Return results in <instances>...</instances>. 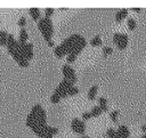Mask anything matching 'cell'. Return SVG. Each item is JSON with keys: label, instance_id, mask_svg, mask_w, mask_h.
Masks as SVG:
<instances>
[{"label": "cell", "instance_id": "obj_1", "mask_svg": "<svg viewBox=\"0 0 146 138\" xmlns=\"http://www.w3.org/2000/svg\"><path fill=\"white\" fill-rule=\"evenodd\" d=\"M38 29L40 30V32L42 33V35L47 42L49 40H51V36L54 34V25H52V22L50 18H47V17L40 18L38 22Z\"/></svg>", "mask_w": 146, "mask_h": 138}, {"label": "cell", "instance_id": "obj_2", "mask_svg": "<svg viewBox=\"0 0 146 138\" xmlns=\"http://www.w3.org/2000/svg\"><path fill=\"white\" fill-rule=\"evenodd\" d=\"M70 39H71V41H72V49H71V51H70L68 54L79 55V54L83 50V48L86 47V43H87L86 39H84L82 35L76 34V33L70 35Z\"/></svg>", "mask_w": 146, "mask_h": 138}, {"label": "cell", "instance_id": "obj_3", "mask_svg": "<svg viewBox=\"0 0 146 138\" xmlns=\"http://www.w3.org/2000/svg\"><path fill=\"white\" fill-rule=\"evenodd\" d=\"M31 114L34 115L35 120H36V123L38 125H46V120H47V115H46V112L44 109L42 108V106L40 104H36L32 107L31 109ZM34 129V128H33Z\"/></svg>", "mask_w": 146, "mask_h": 138}, {"label": "cell", "instance_id": "obj_4", "mask_svg": "<svg viewBox=\"0 0 146 138\" xmlns=\"http://www.w3.org/2000/svg\"><path fill=\"white\" fill-rule=\"evenodd\" d=\"M62 72L64 75V80H66L72 86H74V83L76 81V74H75V71L73 70V67H71L68 64H65L62 67Z\"/></svg>", "mask_w": 146, "mask_h": 138}, {"label": "cell", "instance_id": "obj_5", "mask_svg": "<svg viewBox=\"0 0 146 138\" xmlns=\"http://www.w3.org/2000/svg\"><path fill=\"white\" fill-rule=\"evenodd\" d=\"M128 41H129V38L124 33H114V35H113V42L116 44L117 49H120V50H123L127 48Z\"/></svg>", "mask_w": 146, "mask_h": 138}, {"label": "cell", "instance_id": "obj_6", "mask_svg": "<svg viewBox=\"0 0 146 138\" xmlns=\"http://www.w3.org/2000/svg\"><path fill=\"white\" fill-rule=\"evenodd\" d=\"M71 129L73 130V132L79 133V135H84L86 132V123L83 120H80L78 117H74L71 122Z\"/></svg>", "mask_w": 146, "mask_h": 138}, {"label": "cell", "instance_id": "obj_7", "mask_svg": "<svg viewBox=\"0 0 146 138\" xmlns=\"http://www.w3.org/2000/svg\"><path fill=\"white\" fill-rule=\"evenodd\" d=\"M71 87H73V86H72L70 82H67L66 80L63 79V81L56 87V89H55L54 92H56L60 98H64V97L67 96V91H68V89H70Z\"/></svg>", "mask_w": 146, "mask_h": 138}, {"label": "cell", "instance_id": "obj_8", "mask_svg": "<svg viewBox=\"0 0 146 138\" xmlns=\"http://www.w3.org/2000/svg\"><path fill=\"white\" fill-rule=\"evenodd\" d=\"M19 46H21V55L27 60L32 59L33 58V44L30 42H26L24 44L19 43Z\"/></svg>", "mask_w": 146, "mask_h": 138}, {"label": "cell", "instance_id": "obj_9", "mask_svg": "<svg viewBox=\"0 0 146 138\" xmlns=\"http://www.w3.org/2000/svg\"><path fill=\"white\" fill-rule=\"evenodd\" d=\"M116 135H117V138H129L130 136V130L127 125L124 124H121L119 125V128L116 129Z\"/></svg>", "mask_w": 146, "mask_h": 138}, {"label": "cell", "instance_id": "obj_10", "mask_svg": "<svg viewBox=\"0 0 146 138\" xmlns=\"http://www.w3.org/2000/svg\"><path fill=\"white\" fill-rule=\"evenodd\" d=\"M127 15H128V10L127 9H120V10L116 11V14L114 16V19H115L116 23H121L127 17Z\"/></svg>", "mask_w": 146, "mask_h": 138}, {"label": "cell", "instance_id": "obj_11", "mask_svg": "<svg viewBox=\"0 0 146 138\" xmlns=\"http://www.w3.org/2000/svg\"><path fill=\"white\" fill-rule=\"evenodd\" d=\"M54 52H55V56H56L57 58H63L65 55L67 56V52H66V50L64 49V47H63L62 44L56 46L55 49H54Z\"/></svg>", "mask_w": 146, "mask_h": 138}, {"label": "cell", "instance_id": "obj_12", "mask_svg": "<svg viewBox=\"0 0 146 138\" xmlns=\"http://www.w3.org/2000/svg\"><path fill=\"white\" fill-rule=\"evenodd\" d=\"M58 133V129L55 127H47L46 129V133H44V138H52L55 135Z\"/></svg>", "mask_w": 146, "mask_h": 138}, {"label": "cell", "instance_id": "obj_13", "mask_svg": "<svg viewBox=\"0 0 146 138\" xmlns=\"http://www.w3.org/2000/svg\"><path fill=\"white\" fill-rule=\"evenodd\" d=\"M29 13H30V16L32 17L33 21L39 22L40 16H41V14H40V9H39V8H31V9L29 10Z\"/></svg>", "mask_w": 146, "mask_h": 138}, {"label": "cell", "instance_id": "obj_14", "mask_svg": "<svg viewBox=\"0 0 146 138\" xmlns=\"http://www.w3.org/2000/svg\"><path fill=\"white\" fill-rule=\"evenodd\" d=\"M27 38H29L27 31H26V30H24V29H22V30L19 31L18 42H19V43H22V44H24V43H26V42H27Z\"/></svg>", "mask_w": 146, "mask_h": 138}, {"label": "cell", "instance_id": "obj_15", "mask_svg": "<svg viewBox=\"0 0 146 138\" xmlns=\"http://www.w3.org/2000/svg\"><path fill=\"white\" fill-rule=\"evenodd\" d=\"M97 91H98V87H97V86H92V87L89 89V91H88V95H87L88 99H89V100H94V99L96 98Z\"/></svg>", "mask_w": 146, "mask_h": 138}, {"label": "cell", "instance_id": "obj_16", "mask_svg": "<svg viewBox=\"0 0 146 138\" xmlns=\"http://www.w3.org/2000/svg\"><path fill=\"white\" fill-rule=\"evenodd\" d=\"M98 106L103 109V112H106L108 109V107H107V99L105 97H99L98 98Z\"/></svg>", "mask_w": 146, "mask_h": 138}, {"label": "cell", "instance_id": "obj_17", "mask_svg": "<svg viewBox=\"0 0 146 138\" xmlns=\"http://www.w3.org/2000/svg\"><path fill=\"white\" fill-rule=\"evenodd\" d=\"M15 60L17 62V64H18L21 67H27V66H29V60H27L26 58H24L22 55L18 56L17 58H15Z\"/></svg>", "mask_w": 146, "mask_h": 138}, {"label": "cell", "instance_id": "obj_18", "mask_svg": "<svg viewBox=\"0 0 146 138\" xmlns=\"http://www.w3.org/2000/svg\"><path fill=\"white\" fill-rule=\"evenodd\" d=\"M8 33L5 31H0V46H7V40H8Z\"/></svg>", "mask_w": 146, "mask_h": 138}, {"label": "cell", "instance_id": "obj_19", "mask_svg": "<svg viewBox=\"0 0 146 138\" xmlns=\"http://www.w3.org/2000/svg\"><path fill=\"white\" fill-rule=\"evenodd\" d=\"M90 44H91L92 47H98V46H100V44H102V39H100V36H99V35L94 36V38L90 40Z\"/></svg>", "mask_w": 146, "mask_h": 138}, {"label": "cell", "instance_id": "obj_20", "mask_svg": "<svg viewBox=\"0 0 146 138\" xmlns=\"http://www.w3.org/2000/svg\"><path fill=\"white\" fill-rule=\"evenodd\" d=\"M90 113H91V115H92V116H99V115L103 113V109H102L98 105H96V106H94V107L91 108Z\"/></svg>", "mask_w": 146, "mask_h": 138}, {"label": "cell", "instance_id": "obj_21", "mask_svg": "<svg viewBox=\"0 0 146 138\" xmlns=\"http://www.w3.org/2000/svg\"><path fill=\"white\" fill-rule=\"evenodd\" d=\"M127 25H128V29H129L130 31H132V30H135V29H136V26H137V23H136V19H133L132 17H130V18H128V22H127Z\"/></svg>", "mask_w": 146, "mask_h": 138}, {"label": "cell", "instance_id": "obj_22", "mask_svg": "<svg viewBox=\"0 0 146 138\" xmlns=\"http://www.w3.org/2000/svg\"><path fill=\"white\" fill-rule=\"evenodd\" d=\"M106 137L107 138H117L116 130H114L113 128H108L107 131H106Z\"/></svg>", "mask_w": 146, "mask_h": 138}, {"label": "cell", "instance_id": "obj_23", "mask_svg": "<svg viewBox=\"0 0 146 138\" xmlns=\"http://www.w3.org/2000/svg\"><path fill=\"white\" fill-rule=\"evenodd\" d=\"M79 94V89L76 88V87H71L70 89H68V91H67V96H75V95H78Z\"/></svg>", "mask_w": 146, "mask_h": 138}, {"label": "cell", "instance_id": "obj_24", "mask_svg": "<svg viewBox=\"0 0 146 138\" xmlns=\"http://www.w3.org/2000/svg\"><path fill=\"white\" fill-rule=\"evenodd\" d=\"M60 99H62V98H60L56 92H54V94L50 96V102H51L52 104H57V103H59Z\"/></svg>", "mask_w": 146, "mask_h": 138}, {"label": "cell", "instance_id": "obj_25", "mask_svg": "<svg viewBox=\"0 0 146 138\" xmlns=\"http://www.w3.org/2000/svg\"><path fill=\"white\" fill-rule=\"evenodd\" d=\"M110 119L113 121V122H117V119H119V112L117 111H113L110 113Z\"/></svg>", "mask_w": 146, "mask_h": 138}, {"label": "cell", "instance_id": "obj_26", "mask_svg": "<svg viewBox=\"0 0 146 138\" xmlns=\"http://www.w3.org/2000/svg\"><path fill=\"white\" fill-rule=\"evenodd\" d=\"M54 13H55V9L54 8H46L44 9V17H47V18H50L52 15H54Z\"/></svg>", "mask_w": 146, "mask_h": 138}, {"label": "cell", "instance_id": "obj_27", "mask_svg": "<svg viewBox=\"0 0 146 138\" xmlns=\"http://www.w3.org/2000/svg\"><path fill=\"white\" fill-rule=\"evenodd\" d=\"M76 57H78V55H75V54H67L66 60H67V63H73Z\"/></svg>", "mask_w": 146, "mask_h": 138}, {"label": "cell", "instance_id": "obj_28", "mask_svg": "<svg viewBox=\"0 0 146 138\" xmlns=\"http://www.w3.org/2000/svg\"><path fill=\"white\" fill-rule=\"evenodd\" d=\"M113 52V49L111 47H104L103 48V55L104 56H107V55H111Z\"/></svg>", "mask_w": 146, "mask_h": 138}, {"label": "cell", "instance_id": "obj_29", "mask_svg": "<svg viewBox=\"0 0 146 138\" xmlns=\"http://www.w3.org/2000/svg\"><path fill=\"white\" fill-rule=\"evenodd\" d=\"M17 24H18V25H19L21 27H24V26L26 25V18L22 16V17H21V18L18 19V23H17Z\"/></svg>", "mask_w": 146, "mask_h": 138}, {"label": "cell", "instance_id": "obj_30", "mask_svg": "<svg viewBox=\"0 0 146 138\" xmlns=\"http://www.w3.org/2000/svg\"><path fill=\"white\" fill-rule=\"evenodd\" d=\"M91 116H92V115H91V113H90V112H84V113L82 114V119H83V121L89 120Z\"/></svg>", "mask_w": 146, "mask_h": 138}, {"label": "cell", "instance_id": "obj_31", "mask_svg": "<svg viewBox=\"0 0 146 138\" xmlns=\"http://www.w3.org/2000/svg\"><path fill=\"white\" fill-rule=\"evenodd\" d=\"M47 43H48V46H50V47H54V41H52V40H49Z\"/></svg>", "mask_w": 146, "mask_h": 138}, {"label": "cell", "instance_id": "obj_32", "mask_svg": "<svg viewBox=\"0 0 146 138\" xmlns=\"http://www.w3.org/2000/svg\"><path fill=\"white\" fill-rule=\"evenodd\" d=\"M141 131H144V132L146 133V124H144V125H141Z\"/></svg>", "mask_w": 146, "mask_h": 138}, {"label": "cell", "instance_id": "obj_33", "mask_svg": "<svg viewBox=\"0 0 146 138\" xmlns=\"http://www.w3.org/2000/svg\"><path fill=\"white\" fill-rule=\"evenodd\" d=\"M132 10H133V11H136V13H139V11H140V9H139V8H133Z\"/></svg>", "mask_w": 146, "mask_h": 138}, {"label": "cell", "instance_id": "obj_34", "mask_svg": "<svg viewBox=\"0 0 146 138\" xmlns=\"http://www.w3.org/2000/svg\"><path fill=\"white\" fill-rule=\"evenodd\" d=\"M80 138H90V137H89V136H84V135H83V136H81Z\"/></svg>", "mask_w": 146, "mask_h": 138}, {"label": "cell", "instance_id": "obj_35", "mask_svg": "<svg viewBox=\"0 0 146 138\" xmlns=\"http://www.w3.org/2000/svg\"><path fill=\"white\" fill-rule=\"evenodd\" d=\"M139 138H146V136L144 135V136H141V137H139Z\"/></svg>", "mask_w": 146, "mask_h": 138}, {"label": "cell", "instance_id": "obj_36", "mask_svg": "<svg viewBox=\"0 0 146 138\" xmlns=\"http://www.w3.org/2000/svg\"><path fill=\"white\" fill-rule=\"evenodd\" d=\"M145 136H146V133H145Z\"/></svg>", "mask_w": 146, "mask_h": 138}]
</instances>
